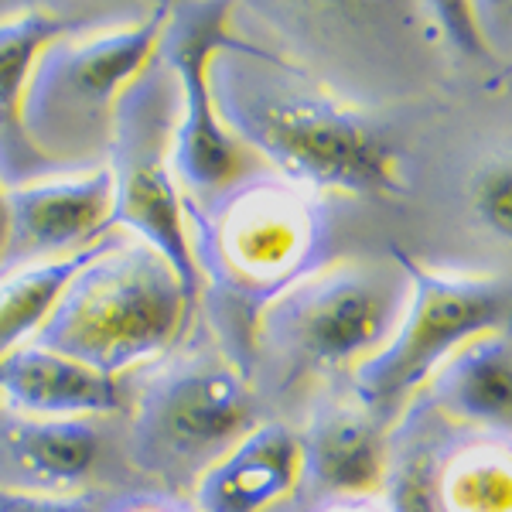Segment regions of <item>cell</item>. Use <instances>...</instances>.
<instances>
[{"mask_svg": "<svg viewBox=\"0 0 512 512\" xmlns=\"http://www.w3.org/2000/svg\"><path fill=\"white\" fill-rule=\"evenodd\" d=\"M219 120L253 158H267L297 185L352 195L400 188L396 151L379 127L315 93L287 65L229 35L209 62Z\"/></svg>", "mask_w": 512, "mask_h": 512, "instance_id": "1", "label": "cell"}, {"mask_svg": "<svg viewBox=\"0 0 512 512\" xmlns=\"http://www.w3.org/2000/svg\"><path fill=\"white\" fill-rule=\"evenodd\" d=\"M195 297L164 256L120 233L72 277L31 345L117 379L161 359L185 332Z\"/></svg>", "mask_w": 512, "mask_h": 512, "instance_id": "2", "label": "cell"}, {"mask_svg": "<svg viewBox=\"0 0 512 512\" xmlns=\"http://www.w3.org/2000/svg\"><path fill=\"white\" fill-rule=\"evenodd\" d=\"M168 11L171 4H154L127 28L65 35L31 65L21 120L59 175H86L106 164L117 99L154 62Z\"/></svg>", "mask_w": 512, "mask_h": 512, "instance_id": "3", "label": "cell"}, {"mask_svg": "<svg viewBox=\"0 0 512 512\" xmlns=\"http://www.w3.org/2000/svg\"><path fill=\"white\" fill-rule=\"evenodd\" d=\"M185 229L198 277L263 308L311 277L321 239L308 198L270 178H239L209 198H185Z\"/></svg>", "mask_w": 512, "mask_h": 512, "instance_id": "4", "label": "cell"}, {"mask_svg": "<svg viewBox=\"0 0 512 512\" xmlns=\"http://www.w3.org/2000/svg\"><path fill=\"white\" fill-rule=\"evenodd\" d=\"M253 431L246 379L212 352H185L144 379L130 420V461L168 489L195 485Z\"/></svg>", "mask_w": 512, "mask_h": 512, "instance_id": "5", "label": "cell"}, {"mask_svg": "<svg viewBox=\"0 0 512 512\" xmlns=\"http://www.w3.org/2000/svg\"><path fill=\"white\" fill-rule=\"evenodd\" d=\"M178 86L158 55L117 99L106 171L113 181L110 226L151 243L175 267L188 294L198 297L202 277L195 270L185 229V198L175 175Z\"/></svg>", "mask_w": 512, "mask_h": 512, "instance_id": "6", "label": "cell"}, {"mask_svg": "<svg viewBox=\"0 0 512 512\" xmlns=\"http://www.w3.org/2000/svg\"><path fill=\"white\" fill-rule=\"evenodd\" d=\"M403 280L379 267L321 270L260 308V335L297 369H359L393 338Z\"/></svg>", "mask_w": 512, "mask_h": 512, "instance_id": "7", "label": "cell"}, {"mask_svg": "<svg viewBox=\"0 0 512 512\" xmlns=\"http://www.w3.org/2000/svg\"><path fill=\"white\" fill-rule=\"evenodd\" d=\"M410 297L390 342L355 369V393L369 410H390L465 345L512 321V294L495 284L434 277L410 267Z\"/></svg>", "mask_w": 512, "mask_h": 512, "instance_id": "8", "label": "cell"}, {"mask_svg": "<svg viewBox=\"0 0 512 512\" xmlns=\"http://www.w3.org/2000/svg\"><path fill=\"white\" fill-rule=\"evenodd\" d=\"M226 4H171L158 59L178 86L175 175L181 198H209L250 171V151L219 120L209 89V62L229 38Z\"/></svg>", "mask_w": 512, "mask_h": 512, "instance_id": "9", "label": "cell"}, {"mask_svg": "<svg viewBox=\"0 0 512 512\" xmlns=\"http://www.w3.org/2000/svg\"><path fill=\"white\" fill-rule=\"evenodd\" d=\"M4 195L7 243L0 253V274L62 260L113 233V181L106 164L86 175L45 178Z\"/></svg>", "mask_w": 512, "mask_h": 512, "instance_id": "10", "label": "cell"}, {"mask_svg": "<svg viewBox=\"0 0 512 512\" xmlns=\"http://www.w3.org/2000/svg\"><path fill=\"white\" fill-rule=\"evenodd\" d=\"M65 35H72V24L45 7H28V11L0 21V188L4 192L59 178L55 164H48L31 144L21 120V106L31 65L52 41Z\"/></svg>", "mask_w": 512, "mask_h": 512, "instance_id": "11", "label": "cell"}, {"mask_svg": "<svg viewBox=\"0 0 512 512\" xmlns=\"http://www.w3.org/2000/svg\"><path fill=\"white\" fill-rule=\"evenodd\" d=\"M304 475L301 441L277 424L253 427L195 482L198 512H263Z\"/></svg>", "mask_w": 512, "mask_h": 512, "instance_id": "12", "label": "cell"}, {"mask_svg": "<svg viewBox=\"0 0 512 512\" xmlns=\"http://www.w3.org/2000/svg\"><path fill=\"white\" fill-rule=\"evenodd\" d=\"M0 396L35 420H86L123 407L117 379L38 345L0 359Z\"/></svg>", "mask_w": 512, "mask_h": 512, "instance_id": "13", "label": "cell"}, {"mask_svg": "<svg viewBox=\"0 0 512 512\" xmlns=\"http://www.w3.org/2000/svg\"><path fill=\"white\" fill-rule=\"evenodd\" d=\"M304 472L328 492L362 495L373 492L386 475L383 434L369 414L332 410L318 417L308 441L301 444Z\"/></svg>", "mask_w": 512, "mask_h": 512, "instance_id": "14", "label": "cell"}, {"mask_svg": "<svg viewBox=\"0 0 512 512\" xmlns=\"http://www.w3.org/2000/svg\"><path fill=\"white\" fill-rule=\"evenodd\" d=\"M113 239H117V229L72 256L21 267L0 277V359L21 349V345H31V338L41 332V325L55 311V304L65 294V287L72 284V277L89 260H96Z\"/></svg>", "mask_w": 512, "mask_h": 512, "instance_id": "15", "label": "cell"}, {"mask_svg": "<svg viewBox=\"0 0 512 512\" xmlns=\"http://www.w3.org/2000/svg\"><path fill=\"white\" fill-rule=\"evenodd\" d=\"M441 396L468 420L512 424V349L492 338L465 345L444 366Z\"/></svg>", "mask_w": 512, "mask_h": 512, "instance_id": "16", "label": "cell"}, {"mask_svg": "<svg viewBox=\"0 0 512 512\" xmlns=\"http://www.w3.org/2000/svg\"><path fill=\"white\" fill-rule=\"evenodd\" d=\"M99 434L89 420H35L11 431L14 461L35 482L62 489L82 482L96 465Z\"/></svg>", "mask_w": 512, "mask_h": 512, "instance_id": "17", "label": "cell"}, {"mask_svg": "<svg viewBox=\"0 0 512 512\" xmlns=\"http://www.w3.org/2000/svg\"><path fill=\"white\" fill-rule=\"evenodd\" d=\"M472 209L482 226L512 243V161H495L478 171L472 185Z\"/></svg>", "mask_w": 512, "mask_h": 512, "instance_id": "18", "label": "cell"}, {"mask_svg": "<svg viewBox=\"0 0 512 512\" xmlns=\"http://www.w3.org/2000/svg\"><path fill=\"white\" fill-rule=\"evenodd\" d=\"M390 506L393 512H441L437 509L434 478L424 454H414V458H407L396 468L390 485Z\"/></svg>", "mask_w": 512, "mask_h": 512, "instance_id": "19", "label": "cell"}, {"mask_svg": "<svg viewBox=\"0 0 512 512\" xmlns=\"http://www.w3.org/2000/svg\"><path fill=\"white\" fill-rule=\"evenodd\" d=\"M0 512H96L86 499H65V495L0 489Z\"/></svg>", "mask_w": 512, "mask_h": 512, "instance_id": "20", "label": "cell"}, {"mask_svg": "<svg viewBox=\"0 0 512 512\" xmlns=\"http://www.w3.org/2000/svg\"><path fill=\"white\" fill-rule=\"evenodd\" d=\"M113 512H185V509H181L178 502H171V499H161V495H147V499L123 502V506L113 509Z\"/></svg>", "mask_w": 512, "mask_h": 512, "instance_id": "21", "label": "cell"}, {"mask_svg": "<svg viewBox=\"0 0 512 512\" xmlns=\"http://www.w3.org/2000/svg\"><path fill=\"white\" fill-rule=\"evenodd\" d=\"M4 243H7V195L0 188V253H4Z\"/></svg>", "mask_w": 512, "mask_h": 512, "instance_id": "22", "label": "cell"}, {"mask_svg": "<svg viewBox=\"0 0 512 512\" xmlns=\"http://www.w3.org/2000/svg\"><path fill=\"white\" fill-rule=\"evenodd\" d=\"M338 512H359V509H338Z\"/></svg>", "mask_w": 512, "mask_h": 512, "instance_id": "23", "label": "cell"}, {"mask_svg": "<svg viewBox=\"0 0 512 512\" xmlns=\"http://www.w3.org/2000/svg\"><path fill=\"white\" fill-rule=\"evenodd\" d=\"M0 277H4V274H0Z\"/></svg>", "mask_w": 512, "mask_h": 512, "instance_id": "24", "label": "cell"}]
</instances>
